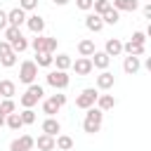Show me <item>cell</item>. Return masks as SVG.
Segmentation results:
<instances>
[{"mask_svg":"<svg viewBox=\"0 0 151 151\" xmlns=\"http://www.w3.org/2000/svg\"><path fill=\"white\" fill-rule=\"evenodd\" d=\"M19 38H21V28H17V26H7V28H5V40H7L9 45L17 42Z\"/></svg>","mask_w":151,"mask_h":151,"instance_id":"29","label":"cell"},{"mask_svg":"<svg viewBox=\"0 0 151 151\" xmlns=\"http://www.w3.org/2000/svg\"><path fill=\"white\" fill-rule=\"evenodd\" d=\"M5 118H7V116H2V113H0V127L5 125Z\"/></svg>","mask_w":151,"mask_h":151,"instance_id":"43","label":"cell"},{"mask_svg":"<svg viewBox=\"0 0 151 151\" xmlns=\"http://www.w3.org/2000/svg\"><path fill=\"white\" fill-rule=\"evenodd\" d=\"M9 24H7V12L5 9H0V31H5Z\"/></svg>","mask_w":151,"mask_h":151,"instance_id":"39","label":"cell"},{"mask_svg":"<svg viewBox=\"0 0 151 151\" xmlns=\"http://www.w3.org/2000/svg\"><path fill=\"white\" fill-rule=\"evenodd\" d=\"M123 52L130 54V57H142L144 54V45H134V42H123Z\"/></svg>","mask_w":151,"mask_h":151,"instance_id":"24","label":"cell"},{"mask_svg":"<svg viewBox=\"0 0 151 151\" xmlns=\"http://www.w3.org/2000/svg\"><path fill=\"white\" fill-rule=\"evenodd\" d=\"M7 24H9V26H17V28H21V24H26V12H24L21 7H14V9H9V12H7Z\"/></svg>","mask_w":151,"mask_h":151,"instance_id":"10","label":"cell"},{"mask_svg":"<svg viewBox=\"0 0 151 151\" xmlns=\"http://www.w3.org/2000/svg\"><path fill=\"white\" fill-rule=\"evenodd\" d=\"M90 61H92V66H94V68H101V71H106V68H109V64H111V57H109L106 52H99V50H94V54L90 57Z\"/></svg>","mask_w":151,"mask_h":151,"instance_id":"12","label":"cell"},{"mask_svg":"<svg viewBox=\"0 0 151 151\" xmlns=\"http://www.w3.org/2000/svg\"><path fill=\"white\" fill-rule=\"evenodd\" d=\"M52 99H54L59 106H64V104H66V94H52Z\"/></svg>","mask_w":151,"mask_h":151,"instance_id":"40","label":"cell"},{"mask_svg":"<svg viewBox=\"0 0 151 151\" xmlns=\"http://www.w3.org/2000/svg\"><path fill=\"white\" fill-rule=\"evenodd\" d=\"M116 85V76L111 71H101L97 76V90H111Z\"/></svg>","mask_w":151,"mask_h":151,"instance_id":"13","label":"cell"},{"mask_svg":"<svg viewBox=\"0 0 151 151\" xmlns=\"http://www.w3.org/2000/svg\"><path fill=\"white\" fill-rule=\"evenodd\" d=\"M19 7H21L24 12H31V9L38 7V0H19Z\"/></svg>","mask_w":151,"mask_h":151,"instance_id":"36","label":"cell"},{"mask_svg":"<svg viewBox=\"0 0 151 151\" xmlns=\"http://www.w3.org/2000/svg\"><path fill=\"white\" fill-rule=\"evenodd\" d=\"M94 106H97L99 111H109V109H113V106H116V97H113V94H99Z\"/></svg>","mask_w":151,"mask_h":151,"instance_id":"19","label":"cell"},{"mask_svg":"<svg viewBox=\"0 0 151 151\" xmlns=\"http://www.w3.org/2000/svg\"><path fill=\"white\" fill-rule=\"evenodd\" d=\"M68 83H71V78H68L66 71H50L47 73V85L54 87V90H66Z\"/></svg>","mask_w":151,"mask_h":151,"instance_id":"6","label":"cell"},{"mask_svg":"<svg viewBox=\"0 0 151 151\" xmlns=\"http://www.w3.org/2000/svg\"><path fill=\"white\" fill-rule=\"evenodd\" d=\"M52 61H54V54H50V52H38L35 54V66L47 68V66H52Z\"/></svg>","mask_w":151,"mask_h":151,"instance_id":"27","label":"cell"},{"mask_svg":"<svg viewBox=\"0 0 151 151\" xmlns=\"http://www.w3.org/2000/svg\"><path fill=\"white\" fill-rule=\"evenodd\" d=\"M92 2H94V0H76L78 9H83V12H90V9H92Z\"/></svg>","mask_w":151,"mask_h":151,"instance_id":"37","label":"cell"},{"mask_svg":"<svg viewBox=\"0 0 151 151\" xmlns=\"http://www.w3.org/2000/svg\"><path fill=\"white\" fill-rule=\"evenodd\" d=\"M14 64H17V54H14V52H9V54H2V57H0V66L12 68Z\"/></svg>","mask_w":151,"mask_h":151,"instance_id":"33","label":"cell"},{"mask_svg":"<svg viewBox=\"0 0 151 151\" xmlns=\"http://www.w3.org/2000/svg\"><path fill=\"white\" fill-rule=\"evenodd\" d=\"M35 78H38V66H35V61H31V59L21 61V66H19V80H21L24 85H33Z\"/></svg>","mask_w":151,"mask_h":151,"instance_id":"4","label":"cell"},{"mask_svg":"<svg viewBox=\"0 0 151 151\" xmlns=\"http://www.w3.org/2000/svg\"><path fill=\"white\" fill-rule=\"evenodd\" d=\"M17 94V85L12 80H0V97L2 99H12Z\"/></svg>","mask_w":151,"mask_h":151,"instance_id":"21","label":"cell"},{"mask_svg":"<svg viewBox=\"0 0 151 151\" xmlns=\"http://www.w3.org/2000/svg\"><path fill=\"white\" fill-rule=\"evenodd\" d=\"M104 52H106L109 57H118V54H123V42H120L118 38H109L106 45H104Z\"/></svg>","mask_w":151,"mask_h":151,"instance_id":"16","label":"cell"},{"mask_svg":"<svg viewBox=\"0 0 151 151\" xmlns=\"http://www.w3.org/2000/svg\"><path fill=\"white\" fill-rule=\"evenodd\" d=\"M97 97H99V90H94V87H85V90L76 97V106L83 109V111H87L90 106L97 104Z\"/></svg>","mask_w":151,"mask_h":151,"instance_id":"5","label":"cell"},{"mask_svg":"<svg viewBox=\"0 0 151 151\" xmlns=\"http://www.w3.org/2000/svg\"><path fill=\"white\" fill-rule=\"evenodd\" d=\"M40 130H42V134L57 137V134L61 132V123H59L57 118H45V120H42V125H40Z\"/></svg>","mask_w":151,"mask_h":151,"instance_id":"11","label":"cell"},{"mask_svg":"<svg viewBox=\"0 0 151 151\" xmlns=\"http://www.w3.org/2000/svg\"><path fill=\"white\" fill-rule=\"evenodd\" d=\"M24 50H28V40L21 35L17 42H12V52H14V54H19V52H24Z\"/></svg>","mask_w":151,"mask_h":151,"instance_id":"34","label":"cell"},{"mask_svg":"<svg viewBox=\"0 0 151 151\" xmlns=\"http://www.w3.org/2000/svg\"><path fill=\"white\" fill-rule=\"evenodd\" d=\"M19 116H21V123H24V125H33V123H35V111H33V109H24Z\"/></svg>","mask_w":151,"mask_h":151,"instance_id":"32","label":"cell"},{"mask_svg":"<svg viewBox=\"0 0 151 151\" xmlns=\"http://www.w3.org/2000/svg\"><path fill=\"white\" fill-rule=\"evenodd\" d=\"M26 26H28V31H31L33 35H42V31H45V19H42L40 14H31V17H26Z\"/></svg>","mask_w":151,"mask_h":151,"instance_id":"8","label":"cell"},{"mask_svg":"<svg viewBox=\"0 0 151 151\" xmlns=\"http://www.w3.org/2000/svg\"><path fill=\"white\" fill-rule=\"evenodd\" d=\"M92 9H94V14H104L106 9H111V0H94L92 2Z\"/></svg>","mask_w":151,"mask_h":151,"instance_id":"30","label":"cell"},{"mask_svg":"<svg viewBox=\"0 0 151 151\" xmlns=\"http://www.w3.org/2000/svg\"><path fill=\"white\" fill-rule=\"evenodd\" d=\"M33 146H35V139L31 134H21L19 139L9 142V151H31Z\"/></svg>","mask_w":151,"mask_h":151,"instance_id":"7","label":"cell"},{"mask_svg":"<svg viewBox=\"0 0 151 151\" xmlns=\"http://www.w3.org/2000/svg\"><path fill=\"white\" fill-rule=\"evenodd\" d=\"M5 125L9 127V130H21L24 127V123H21V116L14 111V113H9L7 118H5Z\"/></svg>","mask_w":151,"mask_h":151,"instance_id":"28","label":"cell"},{"mask_svg":"<svg viewBox=\"0 0 151 151\" xmlns=\"http://www.w3.org/2000/svg\"><path fill=\"white\" fill-rule=\"evenodd\" d=\"M57 45H59V40H57V38H50V35H35V38L31 40V47L35 50V54H38V52H50V54H54Z\"/></svg>","mask_w":151,"mask_h":151,"instance_id":"3","label":"cell"},{"mask_svg":"<svg viewBox=\"0 0 151 151\" xmlns=\"http://www.w3.org/2000/svg\"><path fill=\"white\" fill-rule=\"evenodd\" d=\"M101 123H104V111H99L97 106H90L85 113V120H83V130L87 134H94L101 130Z\"/></svg>","mask_w":151,"mask_h":151,"instance_id":"1","label":"cell"},{"mask_svg":"<svg viewBox=\"0 0 151 151\" xmlns=\"http://www.w3.org/2000/svg\"><path fill=\"white\" fill-rule=\"evenodd\" d=\"M59 109H61V106H59V104H57V101H54V99H52V97H50V99H45V101H42V113H45V116H47V118H54V116H57V113H59Z\"/></svg>","mask_w":151,"mask_h":151,"instance_id":"22","label":"cell"},{"mask_svg":"<svg viewBox=\"0 0 151 151\" xmlns=\"http://www.w3.org/2000/svg\"><path fill=\"white\" fill-rule=\"evenodd\" d=\"M17 111V104L12 101V99H2L0 101V113L2 116H9V113H14Z\"/></svg>","mask_w":151,"mask_h":151,"instance_id":"31","label":"cell"},{"mask_svg":"<svg viewBox=\"0 0 151 151\" xmlns=\"http://www.w3.org/2000/svg\"><path fill=\"white\" fill-rule=\"evenodd\" d=\"M52 64H57V71H68L71 64H73V59H71L68 54H57Z\"/></svg>","mask_w":151,"mask_h":151,"instance_id":"25","label":"cell"},{"mask_svg":"<svg viewBox=\"0 0 151 151\" xmlns=\"http://www.w3.org/2000/svg\"><path fill=\"white\" fill-rule=\"evenodd\" d=\"M94 40H90V38H83L80 42H78V54L80 57H92L94 54Z\"/></svg>","mask_w":151,"mask_h":151,"instance_id":"18","label":"cell"},{"mask_svg":"<svg viewBox=\"0 0 151 151\" xmlns=\"http://www.w3.org/2000/svg\"><path fill=\"white\" fill-rule=\"evenodd\" d=\"M139 68H142V61H139V57H130V54H127V57L123 59V71H125L127 76H134Z\"/></svg>","mask_w":151,"mask_h":151,"instance_id":"15","label":"cell"},{"mask_svg":"<svg viewBox=\"0 0 151 151\" xmlns=\"http://www.w3.org/2000/svg\"><path fill=\"white\" fill-rule=\"evenodd\" d=\"M71 66H73L76 76H90V73H92V68H94V66H92V61H90V57H80V59H76Z\"/></svg>","mask_w":151,"mask_h":151,"instance_id":"9","label":"cell"},{"mask_svg":"<svg viewBox=\"0 0 151 151\" xmlns=\"http://www.w3.org/2000/svg\"><path fill=\"white\" fill-rule=\"evenodd\" d=\"M142 12H144V17H146V19H151V5H144V9H142Z\"/></svg>","mask_w":151,"mask_h":151,"instance_id":"41","label":"cell"},{"mask_svg":"<svg viewBox=\"0 0 151 151\" xmlns=\"http://www.w3.org/2000/svg\"><path fill=\"white\" fill-rule=\"evenodd\" d=\"M111 7L118 9V12H134L139 7V0H113Z\"/></svg>","mask_w":151,"mask_h":151,"instance_id":"17","label":"cell"},{"mask_svg":"<svg viewBox=\"0 0 151 151\" xmlns=\"http://www.w3.org/2000/svg\"><path fill=\"white\" fill-rule=\"evenodd\" d=\"M130 42H134V45H144V42H146V33H144V31H134L132 38H130Z\"/></svg>","mask_w":151,"mask_h":151,"instance_id":"35","label":"cell"},{"mask_svg":"<svg viewBox=\"0 0 151 151\" xmlns=\"http://www.w3.org/2000/svg\"><path fill=\"white\" fill-rule=\"evenodd\" d=\"M9 52H12V45H9L7 40H0V57H2V54H9Z\"/></svg>","mask_w":151,"mask_h":151,"instance_id":"38","label":"cell"},{"mask_svg":"<svg viewBox=\"0 0 151 151\" xmlns=\"http://www.w3.org/2000/svg\"><path fill=\"white\" fill-rule=\"evenodd\" d=\"M54 149H59V151H71V149H73V139H71L68 134H57V137H54Z\"/></svg>","mask_w":151,"mask_h":151,"instance_id":"20","label":"cell"},{"mask_svg":"<svg viewBox=\"0 0 151 151\" xmlns=\"http://www.w3.org/2000/svg\"><path fill=\"white\" fill-rule=\"evenodd\" d=\"M54 5H59V7H64V5H68V0H52Z\"/></svg>","mask_w":151,"mask_h":151,"instance_id":"42","label":"cell"},{"mask_svg":"<svg viewBox=\"0 0 151 151\" xmlns=\"http://www.w3.org/2000/svg\"><path fill=\"white\" fill-rule=\"evenodd\" d=\"M85 28H87V31H92V33H99V31L104 28L101 17H99V14H94V12H90V14L85 17Z\"/></svg>","mask_w":151,"mask_h":151,"instance_id":"14","label":"cell"},{"mask_svg":"<svg viewBox=\"0 0 151 151\" xmlns=\"http://www.w3.org/2000/svg\"><path fill=\"white\" fill-rule=\"evenodd\" d=\"M42 94H45V90H42L40 85H35V83H33V85H28V87H26V92L19 97V101H21V106H24V109H33V106L42 99Z\"/></svg>","mask_w":151,"mask_h":151,"instance_id":"2","label":"cell"},{"mask_svg":"<svg viewBox=\"0 0 151 151\" xmlns=\"http://www.w3.org/2000/svg\"><path fill=\"white\" fill-rule=\"evenodd\" d=\"M118 19H120V12H118V9H113V7H111V9H106V12L101 14L104 26H106V24H109V26H113V24H118Z\"/></svg>","mask_w":151,"mask_h":151,"instance_id":"26","label":"cell"},{"mask_svg":"<svg viewBox=\"0 0 151 151\" xmlns=\"http://www.w3.org/2000/svg\"><path fill=\"white\" fill-rule=\"evenodd\" d=\"M35 144L40 151H54V137H50V134H40L35 139Z\"/></svg>","mask_w":151,"mask_h":151,"instance_id":"23","label":"cell"}]
</instances>
